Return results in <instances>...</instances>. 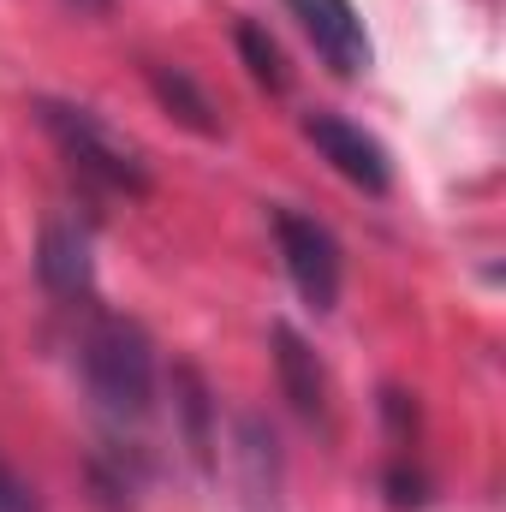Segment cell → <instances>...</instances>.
<instances>
[{
    "instance_id": "1",
    "label": "cell",
    "mask_w": 506,
    "mask_h": 512,
    "mask_svg": "<svg viewBox=\"0 0 506 512\" xmlns=\"http://www.w3.org/2000/svg\"><path fill=\"white\" fill-rule=\"evenodd\" d=\"M84 382L114 417H143L155 399V346L126 316H102L84 334Z\"/></svg>"
},
{
    "instance_id": "2",
    "label": "cell",
    "mask_w": 506,
    "mask_h": 512,
    "mask_svg": "<svg viewBox=\"0 0 506 512\" xmlns=\"http://www.w3.org/2000/svg\"><path fill=\"white\" fill-rule=\"evenodd\" d=\"M36 114H42V131L60 143V155L72 161V173H78L84 185H96V191H108V197H143V191H149V167L137 161V149L120 143L96 114H84V108H72V102H42Z\"/></svg>"
},
{
    "instance_id": "3",
    "label": "cell",
    "mask_w": 506,
    "mask_h": 512,
    "mask_svg": "<svg viewBox=\"0 0 506 512\" xmlns=\"http://www.w3.org/2000/svg\"><path fill=\"white\" fill-rule=\"evenodd\" d=\"M268 227L280 239V262H286L298 298L310 310H334L340 304V245H334V233L322 221L298 215V209H274Z\"/></svg>"
},
{
    "instance_id": "4",
    "label": "cell",
    "mask_w": 506,
    "mask_h": 512,
    "mask_svg": "<svg viewBox=\"0 0 506 512\" xmlns=\"http://www.w3.org/2000/svg\"><path fill=\"white\" fill-rule=\"evenodd\" d=\"M304 137H310V143H316V155H322L340 179H352L358 191L381 197V191L393 185L387 149H381L364 126H352V120H340V114H304Z\"/></svg>"
},
{
    "instance_id": "5",
    "label": "cell",
    "mask_w": 506,
    "mask_h": 512,
    "mask_svg": "<svg viewBox=\"0 0 506 512\" xmlns=\"http://www.w3.org/2000/svg\"><path fill=\"white\" fill-rule=\"evenodd\" d=\"M233 465H239V501H245V512H280L286 459H280V441H274L268 417H256V411L233 417Z\"/></svg>"
},
{
    "instance_id": "6",
    "label": "cell",
    "mask_w": 506,
    "mask_h": 512,
    "mask_svg": "<svg viewBox=\"0 0 506 512\" xmlns=\"http://www.w3.org/2000/svg\"><path fill=\"white\" fill-rule=\"evenodd\" d=\"M286 6L340 78H358L370 66V36H364V18L352 12V0H286Z\"/></svg>"
},
{
    "instance_id": "7",
    "label": "cell",
    "mask_w": 506,
    "mask_h": 512,
    "mask_svg": "<svg viewBox=\"0 0 506 512\" xmlns=\"http://www.w3.org/2000/svg\"><path fill=\"white\" fill-rule=\"evenodd\" d=\"M36 274L60 304H84L96 292V268H90V239L66 221H48L36 239Z\"/></svg>"
},
{
    "instance_id": "8",
    "label": "cell",
    "mask_w": 506,
    "mask_h": 512,
    "mask_svg": "<svg viewBox=\"0 0 506 512\" xmlns=\"http://www.w3.org/2000/svg\"><path fill=\"white\" fill-rule=\"evenodd\" d=\"M274 370H280V393L286 405L304 417V423H322L328 417V370L316 358V346L298 334V328H274Z\"/></svg>"
},
{
    "instance_id": "9",
    "label": "cell",
    "mask_w": 506,
    "mask_h": 512,
    "mask_svg": "<svg viewBox=\"0 0 506 512\" xmlns=\"http://www.w3.org/2000/svg\"><path fill=\"white\" fill-rule=\"evenodd\" d=\"M173 417L197 471H215V393L197 364H173Z\"/></svg>"
},
{
    "instance_id": "10",
    "label": "cell",
    "mask_w": 506,
    "mask_h": 512,
    "mask_svg": "<svg viewBox=\"0 0 506 512\" xmlns=\"http://www.w3.org/2000/svg\"><path fill=\"white\" fill-rule=\"evenodd\" d=\"M143 78H149V90H155V102L167 108V120H179L185 131H197V137H221V114H215V102H209V90L185 72V66H167V60H149L143 66Z\"/></svg>"
},
{
    "instance_id": "11",
    "label": "cell",
    "mask_w": 506,
    "mask_h": 512,
    "mask_svg": "<svg viewBox=\"0 0 506 512\" xmlns=\"http://www.w3.org/2000/svg\"><path fill=\"white\" fill-rule=\"evenodd\" d=\"M233 42H239V60H245V72H251V78L262 84V90H268V96H280V90L292 84V78H286V60H280L274 36H268L262 24H251V18H245V24L233 30Z\"/></svg>"
},
{
    "instance_id": "12",
    "label": "cell",
    "mask_w": 506,
    "mask_h": 512,
    "mask_svg": "<svg viewBox=\"0 0 506 512\" xmlns=\"http://www.w3.org/2000/svg\"><path fill=\"white\" fill-rule=\"evenodd\" d=\"M381 489H387V507H399V512H411V507H423V501H429V477H423L417 465H405V459H393V465H387Z\"/></svg>"
},
{
    "instance_id": "13",
    "label": "cell",
    "mask_w": 506,
    "mask_h": 512,
    "mask_svg": "<svg viewBox=\"0 0 506 512\" xmlns=\"http://www.w3.org/2000/svg\"><path fill=\"white\" fill-rule=\"evenodd\" d=\"M381 417H387V429H393V441H399V447H411V441H417V405H411V393L381 387Z\"/></svg>"
},
{
    "instance_id": "14",
    "label": "cell",
    "mask_w": 506,
    "mask_h": 512,
    "mask_svg": "<svg viewBox=\"0 0 506 512\" xmlns=\"http://www.w3.org/2000/svg\"><path fill=\"white\" fill-rule=\"evenodd\" d=\"M0 512H42L36 489H30L18 471H6V465H0Z\"/></svg>"
},
{
    "instance_id": "15",
    "label": "cell",
    "mask_w": 506,
    "mask_h": 512,
    "mask_svg": "<svg viewBox=\"0 0 506 512\" xmlns=\"http://www.w3.org/2000/svg\"><path fill=\"white\" fill-rule=\"evenodd\" d=\"M78 6H90V12H102V6H108V0H78Z\"/></svg>"
}]
</instances>
